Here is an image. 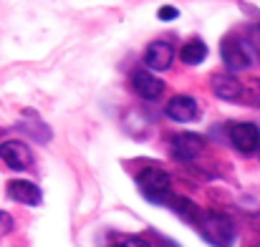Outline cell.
<instances>
[{
  "instance_id": "cell-1",
  "label": "cell",
  "mask_w": 260,
  "mask_h": 247,
  "mask_svg": "<svg viewBox=\"0 0 260 247\" xmlns=\"http://www.w3.org/2000/svg\"><path fill=\"white\" fill-rule=\"evenodd\" d=\"M200 232L212 247H233V242H235V225L230 217H225L220 212L202 215Z\"/></svg>"
},
{
  "instance_id": "cell-2",
  "label": "cell",
  "mask_w": 260,
  "mask_h": 247,
  "mask_svg": "<svg viewBox=\"0 0 260 247\" xmlns=\"http://www.w3.org/2000/svg\"><path fill=\"white\" fill-rule=\"evenodd\" d=\"M137 184H139V192L152 199V202H167L170 199V187H172V179L165 169H157V166H147L139 171L137 177Z\"/></svg>"
},
{
  "instance_id": "cell-3",
  "label": "cell",
  "mask_w": 260,
  "mask_h": 247,
  "mask_svg": "<svg viewBox=\"0 0 260 247\" xmlns=\"http://www.w3.org/2000/svg\"><path fill=\"white\" fill-rule=\"evenodd\" d=\"M220 51H222V61H225V66H228L230 71H245V68H250V63H253L245 41L238 38V36L222 38Z\"/></svg>"
},
{
  "instance_id": "cell-4",
  "label": "cell",
  "mask_w": 260,
  "mask_h": 247,
  "mask_svg": "<svg viewBox=\"0 0 260 247\" xmlns=\"http://www.w3.org/2000/svg\"><path fill=\"white\" fill-rule=\"evenodd\" d=\"M0 159L10 169H18L20 171V169H28V166L33 164V152H30V147L25 142L8 139V142L0 144Z\"/></svg>"
},
{
  "instance_id": "cell-5",
  "label": "cell",
  "mask_w": 260,
  "mask_h": 247,
  "mask_svg": "<svg viewBox=\"0 0 260 247\" xmlns=\"http://www.w3.org/2000/svg\"><path fill=\"white\" fill-rule=\"evenodd\" d=\"M230 142L233 147L240 152V154H253L260 147V129L250 121H240V124H233L230 129Z\"/></svg>"
},
{
  "instance_id": "cell-6",
  "label": "cell",
  "mask_w": 260,
  "mask_h": 247,
  "mask_svg": "<svg viewBox=\"0 0 260 247\" xmlns=\"http://www.w3.org/2000/svg\"><path fill=\"white\" fill-rule=\"evenodd\" d=\"M202 149H205V139L200 134H192V131H182L170 142V152L179 162H192L194 157H200Z\"/></svg>"
},
{
  "instance_id": "cell-7",
  "label": "cell",
  "mask_w": 260,
  "mask_h": 247,
  "mask_svg": "<svg viewBox=\"0 0 260 247\" xmlns=\"http://www.w3.org/2000/svg\"><path fill=\"white\" fill-rule=\"evenodd\" d=\"M174 61V48L167 41H152L144 48V63L149 71H167Z\"/></svg>"
},
{
  "instance_id": "cell-8",
  "label": "cell",
  "mask_w": 260,
  "mask_h": 247,
  "mask_svg": "<svg viewBox=\"0 0 260 247\" xmlns=\"http://www.w3.org/2000/svg\"><path fill=\"white\" fill-rule=\"evenodd\" d=\"M165 114H167L172 121H177V124H189V121H194V119L200 116V106H197V101H194L192 96L177 93V96L170 98Z\"/></svg>"
},
{
  "instance_id": "cell-9",
  "label": "cell",
  "mask_w": 260,
  "mask_h": 247,
  "mask_svg": "<svg viewBox=\"0 0 260 247\" xmlns=\"http://www.w3.org/2000/svg\"><path fill=\"white\" fill-rule=\"evenodd\" d=\"M8 197L13 202H20V204H28V207H36V204L43 202L41 187L28 182V179H10L8 182Z\"/></svg>"
},
{
  "instance_id": "cell-10",
  "label": "cell",
  "mask_w": 260,
  "mask_h": 247,
  "mask_svg": "<svg viewBox=\"0 0 260 247\" xmlns=\"http://www.w3.org/2000/svg\"><path fill=\"white\" fill-rule=\"evenodd\" d=\"M132 88H134L142 98L154 101V98H159V96H162V91H165V81H162V79H157L152 71L139 68V71H134V74H132Z\"/></svg>"
},
{
  "instance_id": "cell-11",
  "label": "cell",
  "mask_w": 260,
  "mask_h": 247,
  "mask_svg": "<svg viewBox=\"0 0 260 247\" xmlns=\"http://www.w3.org/2000/svg\"><path fill=\"white\" fill-rule=\"evenodd\" d=\"M210 88L222 101H240L243 93H245V86L238 81L235 76H230V74H215L210 79Z\"/></svg>"
},
{
  "instance_id": "cell-12",
  "label": "cell",
  "mask_w": 260,
  "mask_h": 247,
  "mask_svg": "<svg viewBox=\"0 0 260 247\" xmlns=\"http://www.w3.org/2000/svg\"><path fill=\"white\" fill-rule=\"evenodd\" d=\"M179 58H182V63H187V66H200V63L207 58V46H205V41H200V38L187 41V43L182 46V51H179Z\"/></svg>"
},
{
  "instance_id": "cell-13",
  "label": "cell",
  "mask_w": 260,
  "mask_h": 247,
  "mask_svg": "<svg viewBox=\"0 0 260 247\" xmlns=\"http://www.w3.org/2000/svg\"><path fill=\"white\" fill-rule=\"evenodd\" d=\"M170 202V207H172L174 212L182 217V220H187L189 225H197L200 220H202V212H200V207L194 204V202H189V199H184V197H172V199H167Z\"/></svg>"
},
{
  "instance_id": "cell-14",
  "label": "cell",
  "mask_w": 260,
  "mask_h": 247,
  "mask_svg": "<svg viewBox=\"0 0 260 247\" xmlns=\"http://www.w3.org/2000/svg\"><path fill=\"white\" fill-rule=\"evenodd\" d=\"M13 227H15V222H13V217H10L8 212H0V237H5V235H10V232H13Z\"/></svg>"
},
{
  "instance_id": "cell-15",
  "label": "cell",
  "mask_w": 260,
  "mask_h": 247,
  "mask_svg": "<svg viewBox=\"0 0 260 247\" xmlns=\"http://www.w3.org/2000/svg\"><path fill=\"white\" fill-rule=\"evenodd\" d=\"M157 18H159V20H177V18H179V10H177L174 5H162V8L157 10Z\"/></svg>"
},
{
  "instance_id": "cell-16",
  "label": "cell",
  "mask_w": 260,
  "mask_h": 247,
  "mask_svg": "<svg viewBox=\"0 0 260 247\" xmlns=\"http://www.w3.org/2000/svg\"><path fill=\"white\" fill-rule=\"evenodd\" d=\"M121 247H152L144 237H124V240H119Z\"/></svg>"
},
{
  "instance_id": "cell-17",
  "label": "cell",
  "mask_w": 260,
  "mask_h": 247,
  "mask_svg": "<svg viewBox=\"0 0 260 247\" xmlns=\"http://www.w3.org/2000/svg\"><path fill=\"white\" fill-rule=\"evenodd\" d=\"M248 38H250V43L255 46L260 51V23H255V25H250V30H248Z\"/></svg>"
},
{
  "instance_id": "cell-18",
  "label": "cell",
  "mask_w": 260,
  "mask_h": 247,
  "mask_svg": "<svg viewBox=\"0 0 260 247\" xmlns=\"http://www.w3.org/2000/svg\"><path fill=\"white\" fill-rule=\"evenodd\" d=\"M109 247H121V242H114V245H109Z\"/></svg>"
}]
</instances>
